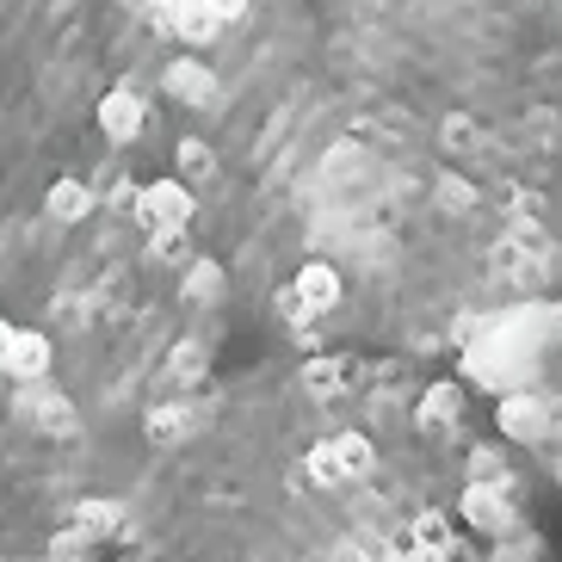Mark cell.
Returning a JSON list of instances; mask_svg holds the SVG:
<instances>
[{
	"label": "cell",
	"instance_id": "6",
	"mask_svg": "<svg viewBox=\"0 0 562 562\" xmlns=\"http://www.w3.org/2000/svg\"><path fill=\"white\" fill-rule=\"evenodd\" d=\"M167 93L186 105H211L216 100V75L204 63H192V56H180V63L167 68Z\"/></svg>",
	"mask_w": 562,
	"mask_h": 562
},
{
	"label": "cell",
	"instance_id": "1",
	"mask_svg": "<svg viewBox=\"0 0 562 562\" xmlns=\"http://www.w3.org/2000/svg\"><path fill=\"white\" fill-rule=\"evenodd\" d=\"M458 352L463 378L495 396V439L562 495V297L482 315Z\"/></svg>",
	"mask_w": 562,
	"mask_h": 562
},
{
	"label": "cell",
	"instance_id": "3",
	"mask_svg": "<svg viewBox=\"0 0 562 562\" xmlns=\"http://www.w3.org/2000/svg\"><path fill=\"white\" fill-rule=\"evenodd\" d=\"M13 408H19V414H32L37 432H50V439H75V432H81L75 408L56 396L50 383H19V390H13Z\"/></svg>",
	"mask_w": 562,
	"mask_h": 562
},
{
	"label": "cell",
	"instance_id": "12",
	"mask_svg": "<svg viewBox=\"0 0 562 562\" xmlns=\"http://www.w3.org/2000/svg\"><path fill=\"white\" fill-rule=\"evenodd\" d=\"M167 378L180 383V390H199V383H204V347H192V340H186V347L167 359Z\"/></svg>",
	"mask_w": 562,
	"mask_h": 562
},
{
	"label": "cell",
	"instance_id": "13",
	"mask_svg": "<svg viewBox=\"0 0 562 562\" xmlns=\"http://www.w3.org/2000/svg\"><path fill=\"white\" fill-rule=\"evenodd\" d=\"M167 25H173V37H186V44H211L216 25L199 13V7H180V13H167Z\"/></svg>",
	"mask_w": 562,
	"mask_h": 562
},
{
	"label": "cell",
	"instance_id": "15",
	"mask_svg": "<svg viewBox=\"0 0 562 562\" xmlns=\"http://www.w3.org/2000/svg\"><path fill=\"white\" fill-rule=\"evenodd\" d=\"M192 7H199V13L211 19L216 32H223V25H235V19L248 13V0H192Z\"/></svg>",
	"mask_w": 562,
	"mask_h": 562
},
{
	"label": "cell",
	"instance_id": "14",
	"mask_svg": "<svg viewBox=\"0 0 562 562\" xmlns=\"http://www.w3.org/2000/svg\"><path fill=\"white\" fill-rule=\"evenodd\" d=\"M50 562H87V538H81L75 526H63V531L50 538Z\"/></svg>",
	"mask_w": 562,
	"mask_h": 562
},
{
	"label": "cell",
	"instance_id": "2",
	"mask_svg": "<svg viewBox=\"0 0 562 562\" xmlns=\"http://www.w3.org/2000/svg\"><path fill=\"white\" fill-rule=\"evenodd\" d=\"M131 216H136V229L173 235V229H186V223H192V192H186L180 180H155V186H143V192H136Z\"/></svg>",
	"mask_w": 562,
	"mask_h": 562
},
{
	"label": "cell",
	"instance_id": "11",
	"mask_svg": "<svg viewBox=\"0 0 562 562\" xmlns=\"http://www.w3.org/2000/svg\"><path fill=\"white\" fill-rule=\"evenodd\" d=\"M216 291H223V266H216V260H192V272H186V297H192V303H216Z\"/></svg>",
	"mask_w": 562,
	"mask_h": 562
},
{
	"label": "cell",
	"instance_id": "10",
	"mask_svg": "<svg viewBox=\"0 0 562 562\" xmlns=\"http://www.w3.org/2000/svg\"><path fill=\"white\" fill-rule=\"evenodd\" d=\"M93 204H100V199H93V186H81V180H56L50 186V216H56V223H81Z\"/></svg>",
	"mask_w": 562,
	"mask_h": 562
},
{
	"label": "cell",
	"instance_id": "8",
	"mask_svg": "<svg viewBox=\"0 0 562 562\" xmlns=\"http://www.w3.org/2000/svg\"><path fill=\"white\" fill-rule=\"evenodd\" d=\"M199 432V408H186V402H167V408L149 414V439L155 446H186Z\"/></svg>",
	"mask_w": 562,
	"mask_h": 562
},
{
	"label": "cell",
	"instance_id": "18",
	"mask_svg": "<svg viewBox=\"0 0 562 562\" xmlns=\"http://www.w3.org/2000/svg\"><path fill=\"white\" fill-rule=\"evenodd\" d=\"M117 7H143V0H117Z\"/></svg>",
	"mask_w": 562,
	"mask_h": 562
},
{
	"label": "cell",
	"instance_id": "9",
	"mask_svg": "<svg viewBox=\"0 0 562 562\" xmlns=\"http://www.w3.org/2000/svg\"><path fill=\"white\" fill-rule=\"evenodd\" d=\"M173 167H180V186H186V192H192V186H211V180H216V155H211V143H199V136H180Z\"/></svg>",
	"mask_w": 562,
	"mask_h": 562
},
{
	"label": "cell",
	"instance_id": "16",
	"mask_svg": "<svg viewBox=\"0 0 562 562\" xmlns=\"http://www.w3.org/2000/svg\"><path fill=\"white\" fill-rule=\"evenodd\" d=\"M7 352H13V322H0V371H7Z\"/></svg>",
	"mask_w": 562,
	"mask_h": 562
},
{
	"label": "cell",
	"instance_id": "5",
	"mask_svg": "<svg viewBox=\"0 0 562 562\" xmlns=\"http://www.w3.org/2000/svg\"><path fill=\"white\" fill-rule=\"evenodd\" d=\"M68 526L81 531L87 544H93V538H131V519H124V507H117V501H81Z\"/></svg>",
	"mask_w": 562,
	"mask_h": 562
},
{
	"label": "cell",
	"instance_id": "7",
	"mask_svg": "<svg viewBox=\"0 0 562 562\" xmlns=\"http://www.w3.org/2000/svg\"><path fill=\"white\" fill-rule=\"evenodd\" d=\"M7 371H13L19 383H44V371H50V340H44V334L13 328V352H7Z\"/></svg>",
	"mask_w": 562,
	"mask_h": 562
},
{
	"label": "cell",
	"instance_id": "17",
	"mask_svg": "<svg viewBox=\"0 0 562 562\" xmlns=\"http://www.w3.org/2000/svg\"><path fill=\"white\" fill-rule=\"evenodd\" d=\"M143 7H155V13H180V7H192V0H143Z\"/></svg>",
	"mask_w": 562,
	"mask_h": 562
},
{
	"label": "cell",
	"instance_id": "4",
	"mask_svg": "<svg viewBox=\"0 0 562 562\" xmlns=\"http://www.w3.org/2000/svg\"><path fill=\"white\" fill-rule=\"evenodd\" d=\"M100 131L112 143H136V131H143V100H136L131 87H112L100 100Z\"/></svg>",
	"mask_w": 562,
	"mask_h": 562
}]
</instances>
